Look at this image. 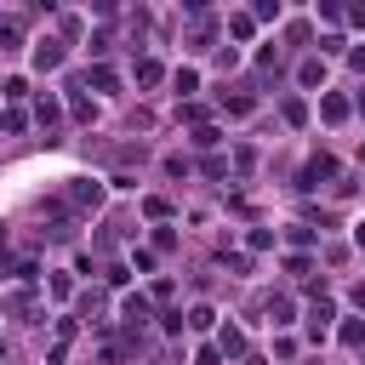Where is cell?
I'll list each match as a JSON object with an SVG mask.
<instances>
[{"label":"cell","instance_id":"cell-21","mask_svg":"<svg viewBox=\"0 0 365 365\" xmlns=\"http://www.w3.org/2000/svg\"><path fill=\"white\" fill-rule=\"evenodd\" d=\"M319 18H331V23H337V18H343V0H319Z\"/></svg>","mask_w":365,"mask_h":365},{"label":"cell","instance_id":"cell-18","mask_svg":"<svg viewBox=\"0 0 365 365\" xmlns=\"http://www.w3.org/2000/svg\"><path fill=\"white\" fill-rule=\"evenodd\" d=\"M189 46H194V52H206V46H211V23H200V29L189 34Z\"/></svg>","mask_w":365,"mask_h":365},{"label":"cell","instance_id":"cell-24","mask_svg":"<svg viewBox=\"0 0 365 365\" xmlns=\"http://www.w3.org/2000/svg\"><path fill=\"white\" fill-rule=\"evenodd\" d=\"M348 63H354V69L365 74V46H359V52H348Z\"/></svg>","mask_w":365,"mask_h":365},{"label":"cell","instance_id":"cell-8","mask_svg":"<svg viewBox=\"0 0 365 365\" xmlns=\"http://www.w3.org/2000/svg\"><path fill=\"white\" fill-rule=\"evenodd\" d=\"M58 114H63L58 98H40V103H34V120H40V126H58Z\"/></svg>","mask_w":365,"mask_h":365},{"label":"cell","instance_id":"cell-7","mask_svg":"<svg viewBox=\"0 0 365 365\" xmlns=\"http://www.w3.org/2000/svg\"><path fill=\"white\" fill-rule=\"evenodd\" d=\"M120 308H126V319H131V326H143V319H149V297H126Z\"/></svg>","mask_w":365,"mask_h":365},{"label":"cell","instance_id":"cell-2","mask_svg":"<svg viewBox=\"0 0 365 365\" xmlns=\"http://www.w3.org/2000/svg\"><path fill=\"white\" fill-rule=\"evenodd\" d=\"M69 200H74L80 211H98V206H103V182H91V177H74V189H69Z\"/></svg>","mask_w":365,"mask_h":365},{"label":"cell","instance_id":"cell-5","mask_svg":"<svg viewBox=\"0 0 365 365\" xmlns=\"http://www.w3.org/2000/svg\"><path fill=\"white\" fill-rule=\"evenodd\" d=\"M217 348H223V354H234V359H240V354H246V337H240L234 326H223V337H217Z\"/></svg>","mask_w":365,"mask_h":365},{"label":"cell","instance_id":"cell-25","mask_svg":"<svg viewBox=\"0 0 365 365\" xmlns=\"http://www.w3.org/2000/svg\"><path fill=\"white\" fill-rule=\"evenodd\" d=\"M354 303H359V314H365V280H359V286H354Z\"/></svg>","mask_w":365,"mask_h":365},{"label":"cell","instance_id":"cell-26","mask_svg":"<svg viewBox=\"0 0 365 365\" xmlns=\"http://www.w3.org/2000/svg\"><path fill=\"white\" fill-rule=\"evenodd\" d=\"M354 246H365V223H359V228H354Z\"/></svg>","mask_w":365,"mask_h":365},{"label":"cell","instance_id":"cell-1","mask_svg":"<svg viewBox=\"0 0 365 365\" xmlns=\"http://www.w3.org/2000/svg\"><path fill=\"white\" fill-rule=\"evenodd\" d=\"M337 177V160L331 154H314L308 166H303V182H297V189H319V182H331Z\"/></svg>","mask_w":365,"mask_h":365},{"label":"cell","instance_id":"cell-20","mask_svg":"<svg viewBox=\"0 0 365 365\" xmlns=\"http://www.w3.org/2000/svg\"><path fill=\"white\" fill-rule=\"evenodd\" d=\"M257 18H263V23H274V18H280V0H257Z\"/></svg>","mask_w":365,"mask_h":365},{"label":"cell","instance_id":"cell-17","mask_svg":"<svg viewBox=\"0 0 365 365\" xmlns=\"http://www.w3.org/2000/svg\"><path fill=\"white\" fill-rule=\"evenodd\" d=\"M211 319H217L211 308H194V314H189V326H194V331H211Z\"/></svg>","mask_w":365,"mask_h":365},{"label":"cell","instance_id":"cell-15","mask_svg":"<svg viewBox=\"0 0 365 365\" xmlns=\"http://www.w3.org/2000/svg\"><path fill=\"white\" fill-rule=\"evenodd\" d=\"M0 52H18V23H0Z\"/></svg>","mask_w":365,"mask_h":365},{"label":"cell","instance_id":"cell-6","mask_svg":"<svg viewBox=\"0 0 365 365\" xmlns=\"http://www.w3.org/2000/svg\"><path fill=\"white\" fill-rule=\"evenodd\" d=\"M319 114H326L331 126H337V120H348V98H319Z\"/></svg>","mask_w":365,"mask_h":365},{"label":"cell","instance_id":"cell-22","mask_svg":"<svg viewBox=\"0 0 365 365\" xmlns=\"http://www.w3.org/2000/svg\"><path fill=\"white\" fill-rule=\"evenodd\" d=\"M182 12H189V18H206V12H211V0H182Z\"/></svg>","mask_w":365,"mask_h":365},{"label":"cell","instance_id":"cell-3","mask_svg":"<svg viewBox=\"0 0 365 365\" xmlns=\"http://www.w3.org/2000/svg\"><path fill=\"white\" fill-rule=\"evenodd\" d=\"M34 69H40V74L63 69V46H58V40H40V46H34Z\"/></svg>","mask_w":365,"mask_h":365},{"label":"cell","instance_id":"cell-4","mask_svg":"<svg viewBox=\"0 0 365 365\" xmlns=\"http://www.w3.org/2000/svg\"><path fill=\"white\" fill-rule=\"evenodd\" d=\"M326 326H331V303H326V297H319V303L308 308V331H314V343H319V337H326Z\"/></svg>","mask_w":365,"mask_h":365},{"label":"cell","instance_id":"cell-11","mask_svg":"<svg viewBox=\"0 0 365 365\" xmlns=\"http://www.w3.org/2000/svg\"><path fill=\"white\" fill-rule=\"evenodd\" d=\"M137 80H143V86H160V63L143 58V63H137Z\"/></svg>","mask_w":365,"mask_h":365},{"label":"cell","instance_id":"cell-19","mask_svg":"<svg viewBox=\"0 0 365 365\" xmlns=\"http://www.w3.org/2000/svg\"><path fill=\"white\" fill-rule=\"evenodd\" d=\"M228 29H234V40H251V29H257V18H234V23H228Z\"/></svg>","mask_w":365,"mask_h":365},{"label":"cell","instance_id":"cell-27","mask_svg":"<svg viewBox=\"0 0 365 365\" xmlns=\"http://www.w3.org/2000/svg\"><path fill=\"white\" fill-rule=\"evenodd\" d=\"M240 365H263V359H240Z\"/></svg>","mask_w":365,"mask_h":365},{"label":"cell","instance_id":"cell-9","mask_svg":"<svg viewBox=\"0 0 365 365\" xmlns=\"http://www.w3.org/2000/svg\"><path fill=\"white\" fill-rule=\"evenodd\" d=\"M297 80H303V86H319V80H326V63H319V58H308V63L297 69Z\"/></svg>","mask_w":365,"mask_h":365},{"label":"cell","instance_id":"cell-16","mask_svg":"<svg viewBox=\"0 0 365 365\" xmlns=\"http://www.w3.org/2000/svg\"><path fill=\"white\" fill-rule=\"evenodd\" d=\"M194 86H200V74H194V69H177V91H182V98H189Z\"/></svg>","mask_w":365,"mask_h":365},{"label":"cell","instance_id":"cell-13","mask_svg":"<svg viewBox=\"0 0 365 365\" xmlns=\"http://www.w3.org/2000/svg\"><path fill=\"white\" fill-rule=\"evenodd\" d=\"M223 109L228 114H251V98H246V91H240V98H228V91H223Z\"/></svg>","mask_w":365,"mask_h":365},{"label":"cell","instance_id":"cell-28","mask_svg":"<svg viewBox=\"0 0 365 365\" xmlns=\"http://www.w3.org/2000/svg\"><path fill=\"white\" fill-rule=\"evenodd\" d=\"M359 109H365V91H359Z\"/></svg>","mask_w":365,"mask_h":365},{"label":"cell","instance_id":"cell-10","mask_svg":"<svg viewBox=\"0 0 365 365\" xmlns=\"http://www.w3.org/2000/svg\"><path fill=\"white\" fill-rule=\"evenodd\" d=\"M91 86H98V91H114L120 80H114V69H109V63H98V69H91Z\"/></svg>","mask_w":365,"mask_h":365},{"label":"cell","instance_id":"cell-23","mask_svg":"<svg viewBox=\"0 0 365 365\" xmlns=\"http://www.w3.org/2000/svg\"><path fill=\"white\" fill-rule=\"evenodd\" d=\"M91 6H98V18H114V6H120V0H91Z\"/></svg>","mask_w":365,"mask_h":365},{"label":"cell","instance_id":"cell-12","mask_svg":"<svg viewBox=\"0 0 365 365\" xmlns=\"http://www.w3.org/2000/svg\"><path fill=\"white\" fill-rule=\"evenodd\" d=\"M268 314H274V326H286V319H291V297H274Z\"/></svg>","mask_w":365,"mask_h":365},{"label":"cell","instance_id":"cell-14","mask_svg":"<svg viewBox=\"0 0 365 365\" xmlns=\"http://www.w3.org/2000/svg\"><path fill=\"white\" fill-rule=\"evenodd\" d=\"M343 343H348V348H359V343H365V326H359V319H348V326H343Z\"/></svg>","mask_w":365,"mask_h":365}]
</instances>
